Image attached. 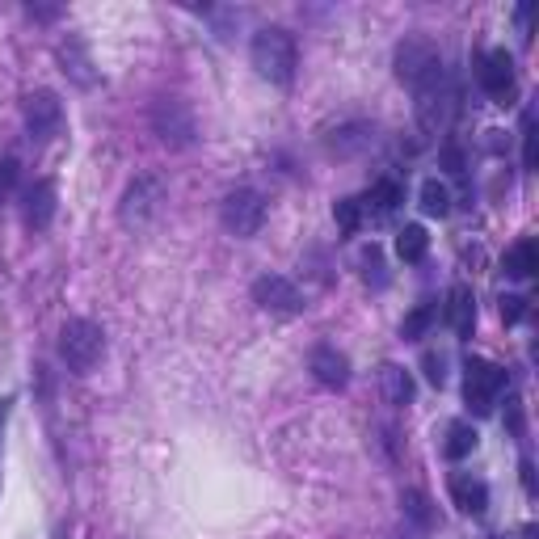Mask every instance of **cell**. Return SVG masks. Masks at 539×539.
Returning a JSON list of instances; mask_svg holds the SVG:
<instances>
[{
  "label": "cell",
  "mask_w": 539,
  "mask_h": 539,
  "mask_svg": "<svg viewBox=\"0 0 539 539\" xmlns=\"http://www.w3.org/2000/svg\"><path fill=\"white\" fill-rule=\"evenodd\" d=\"M396 81L409 85L417 97H434L438 85H443V55H438V47L430 43V38H405L401 47H396Z\"/></svg>",
  "instance_id": "cell-1"
},
{
  "label": "cell",
  "mask_w": 539,
  "mask_h": 539,
  "mask_svg": "<svg viewBox=\"0 0 539 539\" xmlns=\"http://www.w3.org/2000/svg\"><path fill=\"white\" fill-rule=\"evenodd\" d=\"M249 59H253L257 76H266L270 85H291V81H295V64H299V47H295L291 30L266 26V30L253 34Z\"/></svg>",
  "instance_id": "cell-2"
},
{
  "label": "cell",
  "mask_w": 539,
  "mask_h": 539,
  "mask_svg": "<svg viewBox=\"0 0 539 539\" xmlns=\"http://www.w3.org/2000/svg\"><path fill=\"white\" fill-rule=\"evenodd\" d=\"M106 354V333L97 321H85V316H76L59 329V358H64V367L76 371V375H89L97 363H102Z\"/></svg>",
  "instance_id": "cell-3"
},
{
  "label": "cell",
  "mask_w": 539,
  "mask_h": 539,
  "mask_svg": "<svg viewBox=\"0 0 539 539\" xmlns=\"http://www.w3.org/2000/svg\"><path fill=\"white\" fill-rule=\"evenodd\" d=\"M152 135L161 139L165 148L182 152V148H194L198 139V123H194V110L182 102V97H161V102L152 106Z\"/></svg>",
  "instance_id": "cell-4"
},
{
  "label": "cell",
  "mask_w": 539,
  "mask_h": 539,
  "mask_svg": "<svg viewBox=\"0 0 539 539\" xmlns=\"http://www.w3.org/2000/svg\"><path fill=\"white\" fill-rule=\"evenodd\" d=\"M165 207V182L156 173H144L123 190V203H118V219L127 228H148Z\"/></svg>",
  "instance_id": "cell-5"
},
{
  "label": "cell",
  "mask_w": 539,
  "mask_h": 539,
  "mask_svg": "<svg viewBox=\"0 0 539 539\" xmlns=\"http://www.w3.org/2000/svg\"><path fill=\"white\" fill-rule=\"evenodd\" d=\"M506 388V371L489 363V358H468V367H464V401L472 413H493L497 405V396H502Z\"/></svg>",
  "instance_id": "cell-6"
},
{
  "label": "cell",
  "mask_w": 539,
  "mask_h": 539,
  "mask_svg": "<svg viewBox=\"0 0 539 539\" xmlns=\"http://www.w3.org/2000/svg\"><path fill=\"white\" fill-rule=\"evenodd\" d=\"M219 219H224V228L232 236L249 241V236H257V232H262V224H266V198L257 190H249V186L232 190L224 203H219Z\"/></svg>",
  "instance_id": "cell-7"
},
{
  "label": "cell",
  "mask_w": 539,
  "mask_h": 539,
  "mask_svg": "<svg viewBox=\"0 0 539 539\" xmlns=\"http://www.w3.org/2000/svg\"><path fill=\"white\" fill-rule=\"evenodd\" d=\"M22 118H26V131L34 144H51V139L64 131V102H59L51 89H34L22 102Z\"/></svg>",
  "instance_id": "cell-8"
},
{
  "label": "cell",
  "mask_w": 539,
  "mask_h": 539,
  "mask_svg": "<svg viewBox=\"0 0 539 539\" xmlns=\"http://www.w3.org/2000/svg\"><path fill=\"white\" fill-rule=\"evenodd\" d=\"M476 81H481V89L493 97L497 106H510V102H514V93H518L510 51H506V47L485 51L481 59H476Z\"/></svg>",
  "instance_id": "cell-9"
},
{
  "label": "cell",
  "mask_w": 539,
  "mask_h": 539,
  "mask_svg": "<svg viewBox=\"0 0 539 539\" xmlns=\"http://www.w3.org/2000/svg\"><path fill=\"white\" fill-rule=\"evenodd\" d=\"M253 304L266 308V312H278V316H299L308 304H304V291H299L287 274H262L253 283Z\"/></svg>",
  "instance_id": "cell-10"
},
{
  "label": "cell",
  "mask_w": 539,
  "mask_h": 539,
  "mask_svg": "<svg viewBox=\"0 0 539 539\" xmlns=\"http://www.w3.org/2000/svg\"><path fill=\"white\" fill-rule=\"evenodd\" d=\"M308 371H312L316 384L329 388V392H342L350 384V358L337 346H316L308 354Z\"/></svg>",
  "instance_id": "cell-11"
},
{
  "label": "cell",
  "mask_w": 539,
  "mask_h": 539,
  "mask_svg": "<svg viewBox=\"0 0 539 539\" xmlns=\"http://www.w3.org/2000/svg\"><path fill=\"white\" fill-rule=\"evenodd\" d=\"M51 219H55V186L51 182H34L22 194V224L30 232H47Z\"/></svg>",
  "instance_id": "cell-12"
},
{
  "label": "cell",
  "mask_w": 539,
  "mask_h": 539,
  "mask_svg": "<svg viewBox=\"0 0 539 539\" xmlns=\"http://www.w3.org/2000/svg\"><path fill=\"white\" fill-rule=\"evenodd\" d=\"M451 502L459 506V514L481 518V514L489 510V485L476 481L472 472H455V476H451Z\"/></svg>",
  "instance_id": "cell-13"
},
{
  "label": "cell",
  "mask_w": 539,
  "mask_h": 539,
  "mask_svg": "<svg viewBox=\"0 0 539 539\" xmlns=\"http://www.w3.org/2000/svg\"><path fill=\"white\" fill-rule=\"evenodd\" d=\"M447 321H451V329L459 337H472V329H476V295H472V287H464V283L451 287V295H447Z\"/></svg>",
  "instance_id": "cell-14"
},
{
  "label": "cell",
  "mask_w": 539,
  "mask_h": 539,
  "mask_svg": "<svg viewBox=\"0 0 539 539\" xmlns=\"http://www.w3.org/2000/svg\"><path fill=\"white\" fill-rule=\"evenodd\" d=\"M379 388H384L388 405H396V409L413 405V392H417L413 375H409L405 367H396V363H384V367H379Z\"/></svg>",
  "instance_id": "cell-15"
},
{
  "label": "cell",
  "mask_w": 539,
  "mask_h": 539,
  "mask_svg": "<svg viewBox=\"0 0 539 539\" xmlns=\"http://www.w3.org/2000/svg\"><path fill=\"white\" fill-rule=\"evenodd\" d=\"M371 144H375V127L371 123H350L342 131H333V139H329V148L337 156H354V152H363Z\"/></svg>",
  "instance_id": "cell-16"
},
{
  "label": "cell",
  "mask_w": 539,
  "mask_h": 539,
  "mask_svg": "<svg viewBox=\"0 0 539 539\" xmlns=\"http://www.w3.org/2000/svg\"><path fill=\"white\" fill-rule=\"evenodd\" d=\"M430 253V236H426V228L422 224H405L401 232H396V257L401 262H422V257Z\"/></svg>",
  "instance_id": "cell-17"
},
{
  "label": "cell",
  "mask_w": 539,
  "mask_h": 539,
  "mask_svg": "<svg viewBox=\"0 0 539 539\" xmlns=\"http://www.w3.org/2000/svg\"><path fill=\"white\" fill-rule=\"evenodd\" d=\"M502 270L506 278H531L539 270V253H535V241H518L506 257H502Z\"/></svg>",
  "instance_id": "cell-18"
},
{
  "label": "cell",
  "mask_w": 539,
  "mask_h": 539,
  "mask_svg": "<svg viewBox=\"0 0 539 539\" xmlns=\"http://www.w3.org/2000/svg\"><path fill=\"white\" fill-rule=\"evenodd\" d=\"M59 59H64V72L72 76L76 85H93V72H89V55H85V47H81V38H68L64 47H59Z\"/></svg>",
  "instance_id": "cell-19"
},
{
  "label": "cell",
  "mask_w": 539,
  "mask_h": 539,
  "mask_svg": "<svg viewBox=\"0 0 539 539\" xmlns=\"http://www.w3.org/2000/svg\"><path fill=\"white\" fill-rule=\"evenodd\" d=\"M476 426H468V422H451L447 426V438H443V455L447 459H464V455H472L476 451Z\"/></svg>",
  "instance_id": "cell-20"
},
{
  "label": "cell",
  "mask_w": 539,
  "mask_h": 539,
  "mask_svg": "<svg viewBox=\"0 0 539 539\" xmlns=\"http://www.w3.org/2000/svg\"><path fill=\"white\" fill-rule=\"evenodd\" d=\"M434 316H438L434 304H417L401 321V342H422V337L430 333V325H434Z\"/></svg>",
  "instance_id": "cell-21"
},
{
  "label": "cell",
  "mask_w": 539,
  "mask_h": 539,
  "mask_svg": "<svg viewBox=\"0 0 539 539\" xmlns=\"http://www.w3.org/2000/svg\"><path fill=\"white\" fill-rule=\"evenodd\" d=\"M417 198H422V211L434 215V219H443V215L451 211V190L438 182V177H426V182H422V194H417Z\"/></svg>",
  "instance_id": "cell-22"
},
{
  "label": "cell",
  "mask_w": 539,
  "mask_h": 539,
  "mask_svg": "<svg viewBox=\"0 0 539 539\" xmlns=\"http://www.w3.org/2000/svg\"><path fill=\"white\" fill-rule=\"evenodd\" d=\"M401 506H405V514L413 518L417 527H434V510H430V497H426L422 489H405V493H401Z\"/></svg>",
  "instance_id": "cell-23"
},
{
  "label": "cell",
  "mask_w": 539,
  "mask_h": 539,
  "mask_svg": "<svg viewBox=\"0 0 539 539\" xmlns=\"http://www.w3.org/2000/svg\"><path fill=\"white\" fill-rule=\"evenodd\" d=\"M401 198H405V190L384 177V182H375V186H371V198H367V203H375V215H388V211H396V203H401Z\"/></svg>",
  "instance_id": "cell-24"
},
{
  "label": "cell",
  "mask_w": 539,
  "mask_h": 539,
  "mask_svg": "<svg viewBox=\"0 0 539 539\" xmlns=\"http://www.w3.org/2000/svg\"><path fill=\"white\" fill-rule=\"evenodd\" d=\"M333 219L346 236H354L358 228H363V203H358V198H342V203L333 207Z\"/></svg>",
  "instance_id": "cell-25"
},
{
  "label": "cell",
  "mask_w": 539,
  "mask_h": 539,
  "mask_svg": "<svg viewBox=\"0 0 539 539\" xmlns=\"http://www.w3.org/2000/svg\"><path fill=\"white\" fill-rule=\"evenodd\" d=\"M363 266H367V283H375V287H388V274H384V257H379V249H375V245L367 249Z\"/></svg>",
  "instance_id": "cell-26"
},
{
  "label": "cell",
  "mask_w": 539,
  "mask_h": 539,
  "mask_svg": "<svg viewBox=\"0 0 539 539\" xmlns=\"http://www.w3.org/2000/svg\"><path fill=\"white\" fill-rule=\"evenodd\" d=\"M523 316H527V299H523V295H506V299H502V321H506V325H518Z\"/></svg>",
  "instance_id": "cell-27"
},
{
  "label": "cell",
  "mask_w": 539,
  "mask_h": 539,
  "mask_svg": "<svg viewBox=\"0 0 539 539\" xmlns=\"http://www.w3.org/2000/svg\"><path fill=\"white\" fill-rule=\"evenodd\" d=\"M523 165L535 169V118L523 114Z\"/></svg>",
  "instance_id": "cell-28"
},
{
  "label": "cell",
  "mask_w": 539,
  "mask_h": 539,
  "mask_svg": "<svg viewBox=\"0 0 539 539\" xmlns=\"http://www.w3.org/2000/svg\"><path fill=\"white\" fill-rule=\"evenodd\" d=\"M426 379L434 388H443V379H447V371H443V354H426Z\"/></svg>",
  "instance_id": "cell-29"
},
{
  "label": "cell",
  "mask_w": 539,
  "mask_h": 539,
  "mask_svg": "<svg viewBox=\"0 0 539 539\" xmlns=\"http://www.w3.org/2000/svg\"><path fill=\"white\" fill-rule=\"evenodd\" d=\"M13 182H17V165L13 161H0V198L13 190Z\"/></svg>",
  "instance_id": "cell-30"
},
{
  "label": "cell",
  "mask_w": 539,
  "mask_h": 539,
  "mask_svg": "<svg viewBox=\"0 0 539 539\" xmlns=\"http://www.w3.org/2000/svg\"><path fill=\"white\" fill-rule=\"evenodd\" d=\"M531 5H518V13H514V22H518V30H523V38H531Z\"/></svg>",
  "instance_id": "cell-31"
}]
</instances>
